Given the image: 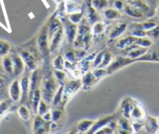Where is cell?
<instances>
[{
    "mask_svg": "<svg viewBox=\"0 0 159 134\" xmlns=\"http://www.w3.org/2000/svg\"><path fill=\"white\" fill-rule=\"evenodd\" d=\"M93 31L90 28L89 23L83 18L80 23L78 26L77 36L74 41V45L76 48H84L87 50L89 48L90 42H91Z\"/></svg>",
    "mask_w": 159,
    "mask_h": 134,
    "instance_id": "1",
    "label": "cell"
},
{
    "mask_svg": "<svg viewBox=\"0 0 159 134\" xmlns=\"http://www.w3.org/2000/svg\"><path fill=\"white\" fill-rule=\"evenodd\" d=\"M57 88V81L54 76L51 73H47L42 82V99L44 100L48 104H51Z\"/></svg>",
    "mask_w": 159,
    "mask_h": 134,
    "instance_id": "2",
    "label": "cell"
},
{
    "mask_svg": "<svg viewBox=\"0 0 159 134\" xmlns=\"http://www.w3.org/2000/svg\"><path fill=\"white\" fill-rule=\"evenodd\" d=\"M49 29L47 26H43L40 31L39 32L37 37V45L39 51H40L43 56H47L49 54L50 45H49Z\"/></svg>",
    "mask_w": 159,
    "mask_h": 134,
    "instance_id": "3",
    "label": "cell"
},
{
    "mask_svg": "<svg viewBox=\"0 0 159 134\" xmlns=\"http://www.w3.org/2000/svg\"><path fill=\"white\" fill-rule=\"evenodd\" d=\"M82 88V79H75L71 80L64 85L63 98H62V102L66 103L69 100H71L75 93Z\"/></svg>",
    "mask_w": 159,
    "mask_h": 134,
    "instance_id": "4",
    "label": "cell"
},
{
    "mask_svg": "<svg viewBox=\"0 0 159 134\" xmlns=\"http://www.w3.org/2000/svg\"><path fill=\"white\" fill-rule=\"evenodd\" d=\"M136 62V59H133L130 57H124V56H117L114 59V60L107 67V70L109 75L118 71L124 67L127 66L130 64Z\"/></svg>",
    "mask_w": 159,
    "mask_h": 134,
    "instance_id": "5",
    "label": "cell"
},
{
    "mask_svg": "<svg viewBox=\"0 0 159 134\" xmlns=\"http://www.w3.org/2000/svg\"><path fill=\"white\" fill-rule=\"evenodd\" d=\"M50 122H47L41 115H37L34 118L33 122L32 129L34 133H46L49 132Z\"/></svg>",
    "mask_w": 159,
    "mask_h": 134,
    "instance_id": "6",
    "label": "cell"
},
{
    "mask_svg": "<svg viewBox=\"0 0 159 134\" xmlns=\"http://www.w3.org/2000/svg\"><path fill=\"white\" fill-rule=\"evenodd\" d=\"M136 103L137 101H135L134 100L132 99L131 98H129V97L125 98L121 101L120 105V112L123 117L130 119L132 110H133Z\"/></svg>",
    "mask_w": 159,
    "mask_h": 134,
    "instance_id": "7",
    "label": "cell"
},
{
    "mask_svg": "<svg viewBox=\"0 0 159 134\" xmlns=\"http://www.w3.org/2000/svg\"><path fill=\"white\" fill-rule=\"evenodd\" d=\"M100 80L99 78L96 77L93 72L88 71L87 73H84L82 78V89L84 90H90L95 85L98 84Z\"/></svg>",
    "mask_w": 159,
    "mask_h": 134,
    "instance_id": "8",
    "label": "cell"
},
{
    "mask_svg": "<svg viewBox=\"0 0 159 134\" xmlns=\"http://www.w3.org/2000/svg\"><path fill=\"white\" fill-rule=\"evenodd\" d=\"M19 54L23 59L25 65L28 67L30 70H35L37 69V59H35L34 55L31 53H30L28 51L23 49H19Z\"/></svg>",
    "mask_w": 159,
    "mask_h": 134,
    "instance_id": "9",
    "label": "cell"
},
{
    "mask_svg": "<svg viewBox=\"0 0 159 134\" xmlns=\"http://www.w3.org/2000/svg\"><path fill=\"white\" fill-rule=\"evenodd\" d=\"M63 27H61L50 37V52H54L60 46L63 38Z\"/></svg>",
    "mask_w": 159,
    "mask_h": 134,
    "instance_id": "10",
    "label": "cell"
},
{
    "mask_svg": "<svg viewBox=\"0 0 159 134\" xmlns=\"http://www.w3.org/2000/svg\"><path fill=\"white\" fill-rule=\"evenodd\" d=\"M11 58L12 60V64H13V75L15 76H20V74L23 73L25 69V63L23 62V59L20 54L16 53H12L11 55Z\"/></svg>",
    "mask_w": 159,
    "mask_h": 134,
    "instance_id": "11",
    "label": "cell"
},
{
    "mask_svg": "<svg viewBox=\"0 0 159 134\" xmlns=\"http://www.w3.org/2000/svg\"><path fill=\"white\" fill-rule=\"evenodd\" d=\"M9 93L11 100L13 102H18L21 100V87H20V82L18 79H15L10 84Z\"/></svg>",
    "mask_w": 159,
    "mask_h": 134,
    "instance_id": "12",
    "label": "cell"
},
{
    "mask_svg": "<svg viewBox=\"0 0 159 134\" xmlns=\"http://www.w3.org/2000/svg\"><path fill=\"white\" fill-rule=\"evenodd\" d=\"M112 120H113V115H107L103 118H101L98 121L95 122L91 129L89 130L88 133H96L99 129L107 126Z\"/></svg>",
    "mask_w": 159,
    "mask_h": 134,
    "instance_id": "13",
    "label": "cell"
},
{
    "mask_svg": "<svg viewBox=\"0 0 159 134\" xmlns=\"http://www.w3.org/2000/svg\"><path fill=\"white\" fill-rule=\"evenodd\" d=\"M21 87V102L23 103L29 99L30 87V79L28 76H23L20 80Z\"/></svg>",
    "mask_w": 159,
    "mask_h": 134,
    "instance_id": "14",
    "label": "cell"
},
{
    "mask_svg": "<svg viewBox=\"0 0 159 134\" xmlns=\"http://www.w3.org/2000/svg\"><path fill=\"white\" fill-rule=\"evenodd\" d=\"M127 50H130L127 53V57H130L133 59H137L142 56L144 54H145L148 51V48L140 47L136 44H134L133 45L127 48Z\"/></svg>",
    "mask_w": 159,
    "mask_h": 134,
    "instance_id": "15",
    "label": "cell"
},
{
    "mask_svg": "<svg viewBox=\"0 0 159 134\" xmlns=\"http://www.w3.org/2000/svg\"><path fill=\"white\" fill-rule=\"evenodd\" d=\"M144 128L148 133H159V124L157 118L148 115L145 120Z\"/></svg>",
    "mask_w": 159,
    "mask_h": 134,
    "instance_id": "16",
    "label": "cell"
},
{
    "mask_svg": "<svg viewBox=\"0 0 159 134\" xmlns=\"http://www.w3.org/2000/svg\"><path fill=\"white\" fill-rule=\"evenodd\" d=\"M159 62V51L157 49L148 50L145 54L136 59V62Z\"/></svg>",
    "mask_w": 159,
    "mask_h": 134,
    "instance_id": "17",
    "label": "cell"
},
{
    "mask_svg": "<svg viewBox=\"0 0 159 134\" xmlns=\"http://www.w3.org/2000/svg\"><path fill=\"white\" fill-rule=\"evenodd\" d=\"M78 26L77 24L72 23L69 21V23L65 25V34H66L67 39L69 43H74L75 37L77 36Z\"/></svg>",
    "mask_w": 159,
    "mask_h": 134,
    "instance_id": "18",
    "label": "cell"
},
{
    "mask_svg": "<svg viewBox=\"0 0 159 134\" xmlns=\"http://www.w3.org/2000/svg\"><path fill=\"white\" fill-rule=\"evenodd\" d=\"M42 93H41V90L40 88H37V90H35V91L32 93L30 97L29 100L31 103V108H32V110L34 114H37V109H38V105L39 103H40V100L42 99Z\"/></svg>",
    "mask_w": 159,
    "mask_h": 134,
    "instance_id": "19",
    "label": "cell"
},
{
    "mask_svg": "<svg viewBox=\"0 0 159 134\" xmlns=\"http://www.w3.org/2000/svg\"><path fill=\"white\" fill-rule=\"evenodd\" d=\"M127 28V23H119L115 25L112 30L110 31L109 37L111 39H115L116 37H120L122 35L124 32L126 31Z\"/></svg>",
    "mask_w": 159,
    "mask_h": 134,
    "instance_id": "20",
    "label": "cell"
},
{
    "mask_svg": "<svg viewBox=\"0 0 159 134\" xmlns=\"http://www.w3.org/2000/svg\"><path fill=\"white\" fill-rule=\"evenodd\" d=\"M138 38V37H134L133 35L124 37V38L120 39L116 42V48H119V49H127L129 47L135 44Z\"/></svg>",
    "mask_w": 159,
    "mask_h": 134,
    "instance_id": "21",
    "label": "cell"
},
{
    "mask_svg": "<svg viewBox=\"0 0 159 134\" xmlns=\"http://www.w3.org/2000/svg\"><path fill=\"white\" fill-rule=\"evenodd\" d=\"M116 123H117V126L120 128V132H122V133H130V132H132L134 131L131 122H130L128 118L123 117V118H120Z\"/></svg>",
    "mask_w": 159,
    "mask_h": 134,
    "instance_id": "22",
    "label": "cell"
},
{
    "mask_svg": "<svg viewBox=\"0 0 159 134\" xmlns=\"http://www.w3.org/2000/svg\"><path fill=\"white\" fill-rule=\"evenodd\" d=\"M146 117V112L144 108L138 103H136L132 110L131 115H130V119L137 120V119H144Z\"/></svg>",
    "mask_w": 159,
    "mask_h": 134,
    "instance_id": "23",
    "label": "cell"
},
{
    "mask_svg": "<svg viewBox=\"0 0 159 134\" xmlns=\"http://www.w3.org/2000/svg\"><path fill=\"white\" fill-rule=\"evenodd\" d=\"M124 12L127 16L134 18H142L144 17V13L141 9L135 7V6H131L130 4L125 5L124 8Z\"/></svg>",
    "mask_w": 159,
    "mask_h": 134,
    "instance_id": "24",
    "label": "cell"
},
{
    "mask_svg": "<svg viewBox=\"0 0 159 134\" xmlns=\"http://www.w3.org/2000/svg\"><path fill=\"white\" fill-rule=\"evenodd\" d=\"M94 120L91 119H83L82 121L79 122L76 126V132H81V133H84V132H88L89 130L92 128L93 124L95 123Z\"/></svg>",
    "mask_w": 159,
    "mask_h": 134,
    "instance_id": "25",
    "label": "cell"
},
{
    "mask_svg": "<svg viewBox=\"0 0 159 134\" xmlns=\"http://www.w3.org/2000/svg\"><path fill=\"white\" fill-rule=\"evenodd\" d=\"M65 10L68 14L80 12L81 6L79 3L75 2L74 0H66V2H65Z\"/></svg>",
    "mask_w": 159,
    "mask_h": 134,
    "instance_id": "26",
    "label": "cell"
},
{
    "mask_svg": "<svg viewBox=\"0 0 159 134\" xmlns=\"http://www.w3.org/2000/svg\"><path fill=\"white\" fill-rule=\"evenodd\" d=\"M104 17L108 20H114L120 19L122 16H121V13L118 9L108 8L104 11Z\"/></svg>",
    "mask_w": 159,
    "mask_h": 134,
    "instance_id": "27",
    "label": "cell"
},
{
    "mask_svg": "<svg viewBox=\"0 0 159 134\" xmlns=\"http://www.w3.org/2000/svg\"><path fill=\"white\" fill-rule=\"evenodd\" d=\"M2 67L6 73H7L8 74H13V64H12L11 56H5L2 61Z\"/></svg>",
    "mask_w": 159,
    "mask_h": 134,
    "instance_id": "28",
    "label": "cell"
},
{
    "mask_svg": "<svg viewBox=\"0 0 159 134\" xmlns=\"http://www.w3.org/2000/svg\"><path fill=\"white\" fill-rule=\"evenodd\" d=\"M99 15L98 11L93 6H90L88 9V21L90 24H94L96 22L99 21Z\"/></svg>",
    "mask_w": 159,
    "mask_h": 134,
    "instance_id": "29",
    "label": "cell"
},
{
    "mask_svg": "<svg viewBox=\"0 0 159 134\" xmlns=\"http://www.w3.org/2000/svg\"><path fill=\"white\" fill-rule=\"evenodd\" d=\"M18 114L19 116L21 118L22 120L25 122H28L30 121L31 118V114L30 112L29 108L26 107V105L24 104H22L21 106H20V108H18Z\"/></svg>",
    "mask_w": 159,
    "mask_h": 134,
    "instance_id": "30",
    "label": "cell"
},
{
    "mask_svg": "<svg viewBox=\"0 0 159 134\" xmlns=\"http://www.w3.org/2000/svg\"><path fill=\"white\" fill-rule=\"evenodd\" d=\"M64 85L65 84H60V86L57 88L55 94L54 96L52 104L54 106H57L62 102V98H63V91H64Z\"/></svg>",
    "mask_w": 159,
    "mask_h": 134,
    "instance_id": "31",
    "label": "cell"
},
{
    "mask_svg": "<svg viewBox=\"0 0 159 134\" xmlns=\"http://www.w3.org/2000/svg\"><path fill=\"white\" fill-rule=\"evenodd\" d=\"M106 26L105 23L102 21H98L96 23H95L93 24V29H92V31H93V35L96 36V35H100V34H103L104 31H105Z\"/></svg>",
    "mask_w": 159,
    "mask_h": 134,
    "instance_id": "32",
    "label": "cell"
},
{
    "mask_svg": "<svg viewBox=\"0 0 159 134\" xmlns=\"http://www.w3.org/2000/svg\"><path fill=\"white\" fill-rule=\"evenodd\" d=\"M109 5L108 0H92V6L97 11L102 10L107 8Z\"/></svg>",
    "mask_w": 159,
    "mask_h": 134,
    "instance_id": "33",
    "label": "cell"
},
{
    "mask_svg": "<svg viewBox=\"0 0 159 134\" xmlns=\"http://www.w3.org/2000/svg\"><path fill=\"white\" fill-rule=\"evenodd\" d=\"M68 20L75 24H79L83 20V13L81 11L80 12H73V13L68 15Z\"/></svg>",
    "mask_w": 159,
    "mask_h": 134,
    "instance_id": "34",
    "label": "cell"
},
{
    "mask_svg": "<svg viewBox=\"0 0 159 134\" xmlns=\"http://www.w3.org/2000/svg\"><path fill=\"white\" fill-rule=\"evenodd\" d=\"M136 45H138V46L140 47H143V48H150L152 45H153V41H152L151 39L147 38L145 37H138L137 39L136 42H135Z\"/></svg>",
    "mask_w": 159,
    "mask_h": 134,
    "instance_id": "35",
    "label": "cell"
},
{
    "mask_svg": "<svg viewBox=\"0 0 159 134\" xmlns=\"http://www.w3.org/2000/svg\"><path fill=\"white\" fill-rule=\"evenodd\" d=\"M53 66L55 69L64 70L65 69V59L62 55H57L53 61Z\"/></svg>",
    "mask_w": 159,
    "mask_h": 134,
    "instance_id": "36",
    "label": "cell"
},
{
    "mask_svg": "<svg viewBox=\"0 0 159 134\" xmlns=\"http://www.w3.org/2000/svg\"><path fill=\"white\" fill-rule=\"evenodd\" d=\"M11 106V101L8 100H4V101L0 102V118L6 115L8 111L9 110Z\"/></svg>",
    "mask_w": 159,
    "mask_h": 134,
    "instance_id": "37",
    "label": "cell"
},
{
    "mask_svg": "<svg viewBox=\"0 0 159 134\" xmlns=\"http://www.w3.org/2000/svg\"><path fill=\"white\" fill-rule=\"evenodd\" d=\"M112 58H113V55H112V54L110 51H105V54H104L102 62H101V64L98 67L99 68H105V67H107L111 63Z\"/></svg>",
    "mask_w": 159,
    "mask_h": 134,
    "instance_id": "38",
    "label": "cell"
},
{
    "mask_svg": "<svg viewBox=\"0 0 159 134\" xmlns=\"http://www.w3.org/2000/svg\"><path fill=\"white\" fill-rule=\"evenodd\" d=\"M131 124L133 126V130L134 132H140L143 127H144L145 124V119H137V120H131Z\"/></svg>",
    "mask_w": 159,
    "mask_h": 134,
    "instance_id": "39",
    "label": "cell"
},
{
    "mask_svg": "<svg viewBox=\"0 0 159 134\" xmlns=\"http://www.w3.org/2000/svg\"><path fill=\"white\" fill-rule=\"evenodd\" d=\"M79 65L82 73H85L88 71H89V69L91 67V62L89 60H86V59H85L83 58V59H82L80 60Z\"/></svg>",
    "mask_w": 159,
    "mask_h": 134,
    "instance_id": "40",
    "label": "cell"
},
{
    "mask_svg": "<svg viewBox=\"0 0 159 134\" xmlns=\"http://www.w3.org/2000/svg\"><path fill=\"white\" fill-rule=\"evenodd\" d=\"M92 72H93V73L94 74V76H96V77L99 78V79H102V78H104L105 76L109 75L107 69L104 68H99V67H97V68H95V69H93Z\"/></svg>",
    "mask_w": 159,
    "mask_h": 134,
    "instance_id": "41",
    "label": "cell"
},
{
    "mask_svg": "<svg viewBox=\"0 0 159 134\" xmlns=\"http://www.w3.org/2000/svg\"><path fill=\"white\" fill-rule=\"evenodd\" d=\"M49 108H48V104L44 101L43 99L40 100V103L38 105V109H37V114L39 115H43L46 113L47 112L49 111Z\"/></svg>",
    "mask_w": 159,
    "mask_h": 134,
    "instance_id": "42",
    "label": "cell"
},
{
    "mask_svg": "<svg viewBox=\"0 0 159 134\" xmlns=\"http://www.w3.org/2000/svg\"><path fill=\"white\" fill-rule=\"evenodd\" d=\"M54 77H55V79H57V82L62 83V84H63L65 78H66V73H65V72H64L63 70L54 69Z\"/></svg>",
    "mask_w": 159,
    "mask_h": 134,
    "instance_id": "43",
    "label": "cell"
},
{
    "mask_svg": "<svg viewBox=\"0 0 159 134\" xmlns=\"http://www.w3.org/2000/svg\"><path fill=\"white\" fill-rule=\"evenodd\" d=\"M10 51V45L6 41H0V55H7Z\"/></svg>",
    "mask_w": 159,
    "mask_h": 134,
    "instance_id": "44",
    "label": "cell"
},
{
    "mask_svg": "<svg viewBox=\"0 0 159 134\" xmlns=\"http://www.w3.org/2000/svg\"><path fill=\"white\" fill-rule=\"evenodd\" d=\"M147 36L153 39L159 38V25L158 24L152 29L147 31Z\"/></svg>",
    "mask_w": 159,
    "mask_h": 134,
    "instance_id": "45",
    "label": "cell"
},
{
    "mask_svg": "<svg viewBox=\"0 0 159 134\" xmlns=\"http://www.w3.org/2000/svg\"><path fill=\"white\" fill-rule=\"evenodd\" d=\"M104 54H105V51H100V52L97 53L96 58L93 60V67L94 68H97L100 65L102 61V59H103Z\"/></svg>",
    "mask_w": 159,
    "mask_h": 134,
    "instance_id": "46",
    "label": "cell"
},
{
    "mask_svg": "<svg viewBox=\"0 0 159 134\" xmlns=\"http://www.w3.org/2000/svg\"><path fill=\"white\" fill-rule=\"evenodd\" d=\"M52 122H57L62 117V111L60 109H54L52 112Z\"/></svg>",
    "mask_w": 159,
    "mask_h": 134,
    "instance_id": "47",
    "label": "cell"
},
{
    "mask_svg": "<svg viewBox=\"0 0 159 134\" xmlns=\"http://www.w3.org/2000/svg\"><path fill=\"white\" fill-rule=\"evenodd\" d=\"M131 35L137 37H147V31L141 29H133L131 31Z\"/></svg>",
    "mask_w": 159,
    "mask_h": 134,
    "instance_id": "48",
    "label": "cell"
},
{
    "mask_svg": "<svg viewBox=\"0 0 159 134\" xmlns=\"http://www.w3.org/2000/svg\"><path fill=\"white\" fill-rule=\"evenodd\" d=\"M65 60L74 63V62H75L76 59L75 54V52H73V51H68V52H66L65 54Z\"/></svg>",
    "mask_w": 159,
    "mask_h": 134,
    "instance_id": "49",
    "label": "cell"
},
{
    "mask_svg": "<svg viewBox=\"0 0 159 134\" xmlns=\"http://www.w3.org/2000/svg\"><path fill=\"white\" fill-rule=\"evenodd\" d=\"M113 132H114V130H113L110 126H109L108 125H107V126L103 127L102 129H99L96 133H113Z\"/></svg>",
    "mask_w": 159,
    "mask_h": 134,
    "instance_id": "50",
    "label": "cell"
},
{
    "mask_svg": "<svg viewBox=\"0 0 159 134\" xmlns=\"http://www.w3.org/2000/svg\"><path fill=\"white\" fill-rule=\"evenodd\" d=\"M145 2L147 3L152 9H156L159 4L158 0H145Z\"/></svg>",
    "mask_w": 159,
    "mask_h": 134,
    "instance_id": "51",
    "label": "cell"
},
{
    "mask_svg": "<svg viewBox=\"0 0 159 134\" xmlns=\"http://www.w3.org/2000/svg\"><path fill=\"white\" fill-rule=\"evenodd\" d=\"M114 7L115 9H118V10H121V9H123L124 8V6H125V5H124V2L123 1H121V0H116V1L114 2Z\"/></svg>",
    "mask_w": 159,
    "mask_h": 134,
    "instance_id": "52",
    "label": "cell"
},
{
    "mask_svg": "<svg viewBox=\"0 0 159 134\" xmlns=\"http://www.w3.org/2000/svg\"><path fill=\"white\" fill-rule=\"evenodd\" d=\"M42 117H43L47 122L52 121V112H51V111H48V112H47L44 115H42Z\"/></svg>",
    "mask_w": 159,
    "mask_h": 134,
    "instance_id": "53",
    "label": "cell"
},
{
    "mask_svg": "<svg viewBox=\"0 0 159 134\" xmlns=\"http://www.w3.org/2000/svg\"><path fill=\"white\" fill-rule=\"evenodd\" d=\"M96 55H97V53H93V54L89 55L87 56V57H84V59H86V60L90 61V62H92V61H93L95 59V58H96Z\"/></svg>",
    "mask_w": 159,
    "mask_h": 134,
    "instance_id": "54",
    "label": "cell"
},
{
    "mask_svg": "<svg viewBox=\"0 0 159 134\" xmlns=\"http://www.w3.org/2000/svg\"><path fill=\"white\" fill-rule=\"evenodd\" d=\"M126 1H127L128 3H130V2H133L138 1V0H126Z\"/></svg>",
    "mask_w": 159,
    "mask_h": 134,
    "instance_id": "55",
    "label": "cell"
},
{
    "mask_svg": "<svg viewBox=\"0 0 159 134\" xmlns=\"http://www.w3.org/2000/svg\"><path fill=\"white\" fill-rule=\"evenodd\" d=\"M156 10H157V13H158V17H159V4H158V7L156 8Z\"/></svg>",
    "mask_w": 159,
    "mask_h": 134,
    "instance_id": "56",
    "label": "cell"
},
{
    "mask_svg": "<svg viewBox=\"0 0 159 134\" xmlns=\"http://www.w3.org/2000/svg\"><path fill=\"white\" fill-rule=\"evenodd\" d=\"M54 1H55L56 2H57V4H58V3H61V2L62 0H54Z\"/></svg>",
    "mask_w": 159,
    "mask_h": 134,
    "instance_id": "57",
    "label": "cell"
},
{
    "mask_svg": "<svg viewBox=\"0 0 159 134\" xmlns=\"http://www.w3.org/2000/svg\"><path fill=\"white\" fill-rule=\"evenodd\" d=\"M157 120H158V124H159V117H158V118H157Z\"/></svg>",
    "mask_w": 159,
    "mask_h": 134,
    "instance_id": "58",
    "label": "cell"
},
{
    "mask_svg": "<svg viewBox=\"0 0 159 134\" xmlns=\"http://www.w3.org/2000/svg\"><path fill=\"white\" fill-rule=\"evenodd\" d=\"M158 51H159V48H158Z\"/></svg>",
    "mask_w": 159,
    "mask_h": 134,
    "instance_id": "59",
    "label": "cell"
}]
</instances>
